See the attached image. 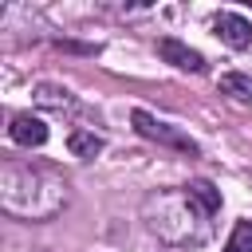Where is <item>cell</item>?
Instances as JSON below:
<instances>
[{
    "instance_id": "1",
    "label": "cell",
    "mask_w": 252,
    "mask_h": 252,
    "mask_svg": "<svg viewBox=\"0 0 252 252\" xmlns=\"http://www.w3.org/2000/svg\"><path fill=\"white\" fill-rule=\"evenodd\" d=\"M134 130H138L142 138H150V142L173 146V150H181V154H197V142H193L189 134H181V130L169 126V122H158V118L146 114V110H134Z\"/></svg>"
},
{
    "instance_id": "2",
    "label": "cell",
    "mask_w": 252,
    "mask_h": 252,
    "mask_svg": "<svg viewBox=\"0 0 252 252\" xmlns=\"http://www.w3.org/2000/svg\"><path fill=\"white\" fill-rule=\"evenodd\" d=\"M158 55H161L165 63H173V67H181V71H205V55H201V51H193L189 43H181V39H173V35H165V39H158Z\"/></svg>"
},
{
    "instance_id": "3",
    "label": "cell",
    "mask_w": 252,
    "mask_h": 252,
    "mask_svg": "<svg viewBox=\"0 0 252 252\" xmlns=\"http://www.w3.org/2000/svg\"><path fill=\"white\" fill-rule=\"evenodd\" d=\"M213 28H217V35L228 43V47H248L252 43V24L244 20V16H236V12H220L217 20H213Z\"/></svg>"
},
{
    "instance_id": "4",
    "label": "cell",
    "mask_w": 252,
    "mask_h": 252,
    "mask_svg": "<svg viewBox=\"0 0 252 252\" xmlns=\"http://www.w3.org/2000/svg\"><path fill=\"white\" fill-rule=\"evenodd\" d=\"M8 134H12V142H20V146H43V142H47V126H43L39 118H32V114H16L12 126H8Z\"/></svg>"
},
{
    "instance_id": "5",
    "label": "cell",
    "mask_w": 252,
    "mask_h": 252,
    "mask_svg": "<svg viewBox=\"0 0 252 252\" xmlns=\"http://www.w3.org/2000/svg\"><path fill=\"white\" fill-rule=\"evenodd\" d=\"M185 193H189V205H193L197 213H205V217H213V213L220 209V189H213L209 181H193Z\"/></svg>"
},
{
    "instance_id": "6",
    "label": "cell",
    "mask_w": 252,
    "mask_h": 252,
    "mask_svg": "<svg viewBox=\"0 0 252 252\" xmlns=\"http://www.w3.org/2000/svg\"><path fill=\"white\" fill-rule=\"evenodd\" d=\"M67 150H71L75 158H94V154L102 150V138H98V134H91V130H71Z\"/></svg>"
},
{
    "instance_id": "7",
    "label": "cell",
    "mask_w": 252,
    "mask_h": 252,
    "mask_svg": "<svg viewBox=\"0 0 252 252\" xmlns=\"http://www.w3.org/2000/svg\"><path fill=\"white\" fill-rule=\"evenodd\" d=\"M220 91H224V94H236V98H252V75L224 71V75H220Z\"/></svg>"
},
{
    "instance_id": "8",
    "label": "cell",
    "mask_w": 252,
    "mask_h": 252,
    "mask_svg": "<svg viewBox=\"0 0 252 252\" xmlns=\"http://www.w3.org/2000/svg\"><path fill=\"white\" fill-rule=\"evenodd\" d=\"M224 252H252V220H240L224 244Z\"/></svg>"
}]
</instances>
